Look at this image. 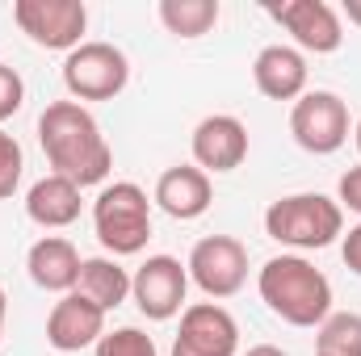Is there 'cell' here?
<instances>
[{"label":"cell","instance_id":"9a60e30c","mask_svg":"<svg viewBox=\"0 0 361 356\" xmlns=\"http://www.w3.org/2000/svg\"><path fill=\"white\" fill-rule=\"evenodd\" d=\"M252 80L269 101H298L307 92V55L286 42H273L252 59Z\"/></svg>","mask_w":361,"mask_h":356},{"label":"cell","instance_id":"277c9868","mask_svg":"<svg viewBox=\"0 0 361 356\" xmlns=\"http://www.w3.org/2000/svg\"><path fill=\"white\" fill-rule=\"evenodd\" d=\"M92 231L101 248L118 256H139L152 239V201L135 180H114L92 201Z\"/></svg>","mask_w":361,"mask_h":356},{"label":"cell","instance_id":"ba28073f","mask_svg":"<svg viewBox=\"0 0 361 356\" xmlns=\"http://www.w3.org/2000/svg\"><path fill=\"white\" fill-rule=\"evenodd\" d=\"M185 272L210 302L235 298L248 281V248L235 235H206V239L193 243Z\"/></svg>","mask_w":361,"mask_h":356},{"label":"cell","instance_id":"7a4b0ae2","mask_svg":"<svg viewBox=\"0 0 361 356\" xmlns=\"http://www.w3.org/2000/svg\"><path fill=\"white\" fill-rule=\"evenodd\" d=\"M261 302L290 327H319L332 314V281L307 256H273L257 276Z\"/></svg>","mask_w":361,"mask_h":356},{"label":"cell","instance_id":"8fae6325","mask_svg":"<svg viewBox=\"0 0 361 356\" xmlns=\"http://www.w3.org/2000/svg\"><path fill=\"white\" fill-rule=\"evenodd\" d=\"M173 356H240V323L219 302H193L180 310Z\"/></svg>","mask_w":361,"mask_h":356},{"label":"cell","instance_id":"d4e9b609","mask_svg":"<svg viewBox=\"0 0 361 356\" xmlns=\"http://www.w3.org/2000/svg\"><path fill=\"white\" fill-rule=\"evenodd\" d=\"M341 256H345V268L361 276V222L349 227V235H341Z\"/></svg>","mask_w":361,"mask_h":356},{"label":"cell","instance_id":"d6986e66","mask_svg":"<svg viewBox=\"0 0 361 356\" xmlns=\"http://www.w3.org/2000/svg\"><path fill=\"white\" fill-rule=\"evenodd\" d=\"M160 21L177 38H202L219 25V0H160Z\"/></svg>","mask_w":361,"mask_h":356},{"label":"cell","instance_id":"603a6c76","mask_svg":"<svg viewBox=\"0 0 361 356\" xmlns=\"http://www.w3.org/2000/svg\"><path fill=\"white\" fill-rule=\"evenodd\" d=\"M21 105H25V80L17 76V68L0 63V122H8Z\"/></svg>","mask_w":361,"mask_h":356},{"label":"cell","instance_id":"ffe728a7","mask_svg":"<svg viewBox=\"0 0 361 356\" xmlns=\"http://www.w3.org/2000/svg\"><path fill=\"white\" fill-rule=\"evenodd\" d=\"M315 356H361V314L332 310L315 331Z\"/></svg>","mask_w":361,"mask_h":356},{"label":"cell","instance_id":"cb8c5ba5","mask_svg":"<svg viewBox=\"0 0 361 356\" xmlns=\"http://www.w3.org/2000/svg\"><path fill=\"white\" fill-rule=\"evenodd\" d=\"M336 205H341V210H353L361 218V164L341 177V184H336Z\"/></svg>","mask_w":361,"mask_h":356},{"label":"cell","instance_id":"6da1fadb","mask_svg":"<svg viewBox=\"0 0 361 356\" xmlns=\"http://www.w3.org/2000/svg\"><path fill=\"white\" fill-rule=\"evenodd\" d=\"M38 143L51 172L68 177L80 189L105 184V177L114 172V147L105 143L97 117L80 101H51L38 117Z\"/></svg>","mask_w":361,"mask_h":356},{"label":"cell","instance_id":"83f0119b","mask_svg":"<svg viewBox=\"0 0 361 356\" xmlns=\"http://www.w3.org/2000/svg\"><path fill=\"white\" fill-rule=\"evenodd\" d=\"M4 314H8V298H4V289H0V336H4Z\"/></svg>","mask_w":361,"mask_h":356},{"label":"cell","instance_id":"8992f818","mask_svg":"<svg viewBox=\"0 0 361 356\" xmlns=\"http://www.w3.org/2000/svg\"><path fill=\"white\" fill-rule=\"evenodd\" d=\"M290 134L311 155H336L349 143V105L328 89L302 92L290 105Z\"/></svg>","mask_w":361,"mask_h":356},{"label":"cell","instance_id":"44dd1931","mask_svg":"<svg viewBox=\"0 0 361 356\" xmlns=\"http://www.w3.org/2000/svg\"><path fill=\"white\" fill-rule=\"evenodd\" d=\"M92 356H160L156 352V340L139 327H118V331H105L97 340Z\"/></svg>","mask_w":361,"mask_h":356},{"label":"cell","instance_id":"4fadbf2b","mask_svg":"<svg viewBox=\"0 0 361 356\" xmlns=\"http://www.w3.org/2000/svg\"><path fill=\"white\" fill-rule=\"evenodd\" d=\"M105 336V310L92 306L85 293H63L51 314H47V344L59 352H80V348H97V340Z\"/></svg>","mask_w":361,"mask_h":356},{"label":"cell","instance_id":"ac0fdd59","mask_svg":"<svg viewBox=\"0 0 361 356\" xmlns=\"http://www.w3.org/2000/svg\"><path fill=\"white\" fill-rule=\"evenodd\" d=\"M76 293H85L92 306H101L109 314V310H118L130 298V272L118 265L114 256H89V260H80Z\"/></svg>","mask_w":361,"mask_h":356},{"label":"cell","instance_id":"5b68a950","mask_svg":"<svg viewBox=\"0 0 361 356\" xmlns=\"http://www.w3.org/2000/svg\"><path fill=\"white\" fill-rule=\"evenodd\" d=\"M130 84V59L114 42H80L63 59V89L72 101H114Z\"/></svg>","mask_w":361,"mask_h":356},{"label":"cell","instance_id":"4316f807","mask_svg":"<svg viewBox=\"0 0 361 356\" xmlns=\"http://www.w3.org/2000/svg\"><path fill=\"white\" fill-rule=\"evenodd\" d=\"M244 356H286V352H281L277 344H257V348H248Z\"/></svg>","mask_w":361,"mask_h":356},{"label":"cell","instance_id":"2e32d148","mask_svg":"<svg viewBox=\"0 0 361 356\" xmlns=\"http://www.w3.org/2000/svg\"><path fill=\"white\" fill-rule=\"evenodd\" d=\"M25 268H30V281H34L38 289L63 298V293H72L76 281H80V252H76V243L63 239V235H42V239L30 248Z\"/></svg>","mask_w":361,"mask_h":356},{"label":"cell","instance_id":"e0dca14e","mask_svg":"<svg viewBox=\"0 0 361 356\" xmlns=\"http://www.w3.org/2000/svg\"><path fill=\"white\" fill-rule=\"evenodd\" d=\"M85 189L80 184H72L68 177H42L30 184V193H25V214H30V222L34 227H42V231H63V227H72L76 218H80V205H85V197H80Z\"/></svg>","mask_w":361,"mask_h":356},{"label":"cell","instance_id":"484cf974","mask_svg":"<svg viewBox=\"0 0 361 356\" xmlns=\"http://www.w3.org/2000/svg\"><path fill=\"white\" fill-rule=\"evenodd\" d=\"M345 17H349V25H357L361 30V0H345V8H341Z\"/></svg>","mask_w":361,"mask_h":356},{"label":"cell","instance_id":"9c48e42d","mask_svg":"<svg viewBox=\"0 0 361 356\" xmlns=\"http://www.w3.org/2000/svg\"><path fill=\"white\" fill-rule=\"evenodd\" d=\"M185 293H189V272L177 256H147L130 272V302L152 323L177 319L185 310Z\"/></svg>","mask_w":361,"mask_h":356},{"label":"cell","instance_id":"7c38bea8","mask_svg":"<svg viewBox=\"0 0 361 356\" xmlns=\"http://www.w3.org/2000/svg\"><path fill=\"white\" fill-rule=\"evenodd\" d=\"M189 151L206 177L210 172H235L248 160V126L235 113H210L193 126Z\"/></svg>","mask_w":361,"mask_h":356},{"label":"cell","instance_id":"52a82bcc","mask_svg":"<svg viewBox=\"0 0 361 356\" xmlns=\"http://www.w3.org/2000/svg\"><path fill=\"white\" fill-rule=\"evenodd\" d=\"M13 21L34 46L72 55L85 42L89 8H85V0H17Z\"/></svg>","mask_w":361,"mask_h":356},{"label":"cell","instance_id":"30bf717a","mask_svg":"<svg viewBox=\"0 0 361 356\" xmlns=\"http://www.w3.org/2000/svg\"><path fill=\"white\" fill-rule=\"evenodd\" d=\"M269 17L294 38V51L332 55L345 42V21L328 0H281L269 4Z\"/></svg>","mask_w":361,"mask_h":356},{"label":"cell","instance_id":"7402d4cb","mask_svg":"<svg viewBox=\"0 0 361 356\" xmlns=\"http://www.w3.org/2000/svg\"><path fill=\"white\" fill-rule=\"evenodd\" d=\"M21 168H25V155H21V143L0 126V201H8L21 184Z\"/></svg>","mask_w":361,"mask_h":356},{"label":"cell","instance_id":"3957f363","mask_svg":"<svg viewBox=\"0 0 361 356\" xmlns=\"http://www.w3.org/2000/svg\"><path fill=\"white\" fill-rule=\"evenodd\" d=\"M265 235L281 248H294V256L324 252L345 235V210L324 193H290L265 210Z\"/></svg>","mask_w":361,"mask_h":356},{"label":"cell","instance_id":"5bb4252c","mask_svg":"<svg viewBox=\"0 0 361 356\" xmlns=\"http://www.w3.org/2000/svg\"><path fill=\"white\" fill-rule=\"evenodd\" d=\"M152 201H156L169 218H177V222H193V218H202V214L210 210V201H214V184H210V177H206L197 164H173L169 172H160Z\"/></svg>","mask_w":361,"mask_h":356},{"label":"cell","instance_id":"f1b7e54d","mask_svg":"<svg viewBox=\"0 0 361 356\" xmlns=\"http://www.w3.org/2000/svg\"><path fill=\"white\" fill-rule=\"evenodd\" d=\"M353 143H357V151H361V117H357V126H353Z\"/></svg>","mask_w":361,"mask_h":356}]
</instances>
